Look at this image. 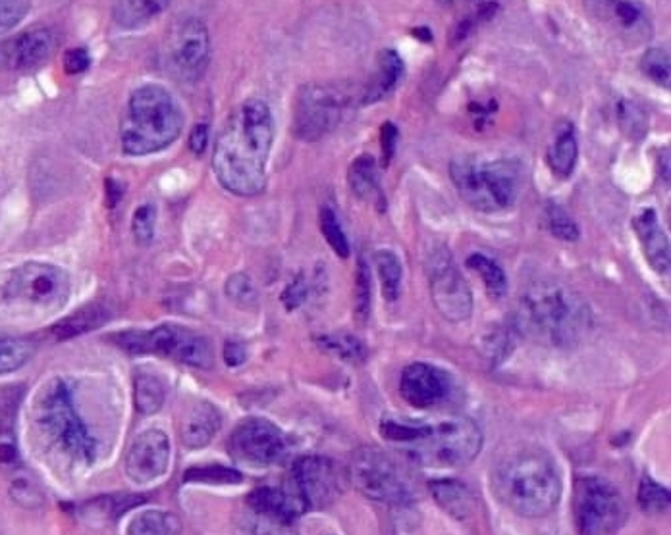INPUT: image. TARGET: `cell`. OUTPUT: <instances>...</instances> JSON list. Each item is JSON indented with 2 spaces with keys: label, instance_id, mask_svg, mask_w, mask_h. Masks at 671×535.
Returning a JSON list of instances; mask_svg holds the SVG:
<instances>
[{
  "label": "cell",
  "instance_id": "obj_1",
  "mask_svg": "<svg viewBox=\"0 0 671 535\" xmlns=\"http://www.w3.org/2000/svg\"><path fill=\"white\" fill-rule=\"evenodd\" d=\"M274 141L269 105L249 98L232 112L216 139L213 168L221 186L232 195H261L267 186V163Z\"/></svg>",
  "mask_w": 671,
  "mask_h": 535
},
{
  "label": "cell",
  "instance_id": "obj_2",
  "mask_svg": "<svg viewBox=\"0 0 671 535\" xmlns=\"http://www.w3.org/2000/svg\"><path fill=\"white\" fill-rule=\"evenodd\" d=\"M382 438L426 468H461L483 449V431L467 416L392 418L380 424Z\"/></svg>",
  "mask_w": 671,
  "mask_h": 535
},
{
  "label": "cell",
  "instance_id": "obj_3",
  "mask_svg": "<svg viewBox=\"0 0 671 535\" xmlns=\"http://www.w3.org/2000/svg\"><path fill=\"white\" fill-rule=\"evenodd\" d=\"M514 328L519 335L552 349H574L592 328L589 302L572 287L539 280L523 287Z\"/></svg>",
  "mask_w": 671,
  "mask_h": 535
},
{
  "label": "cell",
  "instance_id": "obj_4",
  "mask_svg": "<svg viewBox=\"0 0 671 535\" xmlns=\"http://www.w3.org/2000/svg\"><path fill=\"white\" fill-rule=\"evenodd\" d=\"M494 494L509 511L523 519H542L556 509L562 478L552 456L542 449H521L509 454L492 474Z\"/></svg>",
  "mask_w": 671,
  "mask_h": 535
},
{
  "label": "cell",
  "instance_id": "obj_5",
  "mask_svg": "<svg viewBox=\"0 0 671 535\" xmlns=\"http://www.w3.org/2000/svg\"><path fill=\"white\" fill-rule=\"evenodd\" d=\"M184 114L176 98L161 85H143L131 93L120 126L123 155L148 156L180 138Z\"/></svg>",
  "mask_w": 671,
  "mask_h": 535
},
{
  "label": "cell",
  "instance_id": "obj_6",
  "mask_svg": "<svg viewBox=\"0 0 671 535\" xmlns=\"http://www.w3.org/2000/svg\"><path fill=\"white\" fill-rule=\"evenodd\" d=\"M450 176L469 206L496 214L517 203L523 187V164L509 156L463 155L451 160Z\"/></svg>",
  "mask_w": 671,
  "mask_h": 535
},
{
  "label": "cell",
  "instance_id": "obj_7",
  "mask_svg": "<svg viewBox=\"0 0 671 535\" xmlns=\"http://www.w3.org/2000/svg\"><path fill=\"white\" fill-rule=\"evenodd\" d=\"M35 424L52 445L74 463L91 464L97 456V441L78 413L74 393L60 378L50 380L35 401Z\"/></svg>",
  "mask_w": 671,
  "mask_h": 535
},
{
  "label": "cell",
  "instance_id": "obj_8",
  "mask_svg": "<svg viewBox=\"0 0 671 535\" xmlns=\"http://www.w3.org/2000/svg\"><path fill=\"white\" fill-rule=\"evenodd\" d=\"M72 293V280L57 264L32 260L10 272L2 285V300L20 312L49 314L62 309Z\"/></svg>",
  "mask_w": 671,
  "mask_h": 535
},
{
  "label": "cell",
  "instance_id": "obj_9",
  "mask_svg": "<svg viewBox=\"0 0 671 535\" xmlns=\"http://www.w3.org/2000/svg\"><path fill=\"white\" fill-rule=\"evenodd\" d=\"M115 343L130 355L170 358L199 370H209L214 365L213 345L205 335L184 325L164 324L151 332L116 333Z\"/></svg>",
  "mask_w": 671,
  "mask_h": 535
},
{
  "label": "cell",
  "instance_id": "obj_10",
  "mask_svg": "<svg viewBox=\"0 0 671 535\" xmlns=\"http://www.w3.org/2000/svg\"><path fill=\"white\" fill-rule=\"evenodd\" d=\"M350 478L370 501L388 507H410L415 501V487L400 464L375 447H361L353 453Z\"/></svg>",
  "mask_w": 671,
  "mask_h": 535
},
{
  "label": "cell",
  "instance_id": "obj_11",
  "mask_svg": "<svg viewBox=\"0 0 671 535\" xmlns=\"http://www.w3.org/2000/svg\"><path fill=\"white\" fill-rule=\"evenodd\" d=\"M574 511L579 535H614L627 519L622 494L600 476L577 479Z\"/></svg>",
  "mask_w": 671,
  "mask_h": 535
},
{
  "label": "cell",
  "instance_id": "obj_12",
  "mask_svg": "<svg viewBox=\"0 0 671 535\" xmlns=\"http://www.w3.org/2000/svg\"><path fill=\"white\" fill-rule=\"evenodd\" d=\"M350 106L344 90L325 83H309L297 91L294 103V135L305 143L327 138L340 126Z\"/></svg>",
  "mask_w": 671,
  "mask_h": 535
},
{
  "label": "cell",
  "instance_id": "obj_13",
  "mask_svg": "<svg viewBox=\"0 0 671 535\" xmlns=\"http://www.w3.org/2000/svg\"><path fill=\"white\" fill-rule=\"evenodd\" d=\"M434 307L448 322L459 324L473 314V293L446 247H436L425 259Z\"/></svg>",
  "mask_w": 671,
  "mask_h": 535
},
{
  "label": "cell",
  "instance_id": "obj_14",
  "mask_svg": "<svg viewBox=\"0 0 671 535\" xmlns=\"http://www.w3.org/2000/svg\"><path fill=\"white\" fill-rule=\"evenodd\" d=\"M211 60V35L199 17H186L174 25L164 41V64L176 80L196 82Z\"/></svg>",
  "mask_w": 671,
  "mask_h": 535
},
{
  "label": "cell",
  "instance_id": "obj_15",
  "mask_svg": "<svg viewBox=\"0 0 671 535\" xmlns=\"http://www.w3.org/2000/svg\"><path fill=\"white\" fill-rule=\"evenodd\" d=\"M286 433L267 418H247L229 436V454L247 466H272L287 453Z\"/></svg>",
  "mask_w": 671,
  "mask_h": 535
},
{
  "label": "cell",
  "instance_id": "obj_16",
  "mask_svg": "<svg viewBox=\"0 0 671 535\" xmlns=\"http://www.w3.org/2000/svg\"><path fill=\"white\" fill-rule=\"evenodd\" d=\"M294 491L305 509H327L342 494V474L328 456H302L292 471Z\"/></svg>",
  "mask_w": 671,
  "mask_h": 535
},
{
  "label": "cell",
  "instance_id": "obj_17",
  "mask_svg": "<svg viewBox=\"0 0 671 535\" xmlns=\"http://www.w3.org/2000/svg\"><path fill=\"white\" fill-rule=\"evenodd\" d=\"M451 388L450 373L428 362H413L401 373V397L417 411L443 405L450 397Z\"/></svg>",
  "mask_w": 671,
  "mask_h": 535
},
{
  "label": "cell",
  "instance_id": "obj_18",
  "mask_svg": "<svg viewBox=\"0 0 671 535\" xmlns=\"http://www.w3.org/2000/svg\"><path fill=\"white\" fill-rule=\"evenodd\" d=\"M170 464V439L161 430L140 433L126 456V474L136 484H151L163 478Z\"/></svg>",
  "mask_w": 671,
  "mask_h": 535
},
{
  "label": "cell",
  "instance_id": "obj_19",
  "mask_svg": "<svg viewBox=\"0 0 671 535\" xmlns=\"http://www.w3.org/2000/svg\"><path fill=\"white\" fill-rule=\"evenodd\" d=\"M57 49V37L50 29L37 27L22 33L0 47V68L27 72L45 64Z\"/></svg>",
  "mask_w": 671,
  "mask_h": 535
},
{
  "label": "cell",
  "instance_id": "obj_20",
  "mask_svg": "<svg viewBox=\"0 0 671 535\" xmlns=\"http://www.w3.org/2000/svg\"><path fill=\"white\" fill-rule=\"evenodd\" d=\"M633 229L639 237L647 262L660 276H668L671 270V247L668 234L663 231L655 209H643L633 218Z\"/></svg>",
  "mask_w": 671,
  "mask_h": 535
},
{
  "label": "cell",
  "instance_id": "obj_21",
  "mask_svg": "<svg viewBox=\"0 0 671 535\" xmlns=\"http://www.w3.org/2000/svg\"><path fill=\"white\" fill-rule=\"evenodd\" d=\"M247 504L255 514L279 524H292L307 511L299 495L279 487H257L247 495Z\"/></svg>",
  "mask_w": 671,
  "mask_h": 535
},
{
  "label": "cell",
  "instance_id": "obj_22",
  "mask_svg": "<svg viewBox=\"0 0 671 535\" xmlns=\"http://www.w3.org/2000/svg\"><path fill=\"white\" fill-rule=\"evenodd\" d=\"M221 430V413L209 401L197 399L181 416V441L189 449H203Z\"/></svg>",
  "mask_w": 671,
  "mask_h": 535
},
{
  "label": "cell",
  "instance_id": "obj_23",
  "mask_svg": "<svg viewBox=\"0 0 671 535\" xmlns=\"http://www.w3.org/2000/svg\"><path fill=\"white\" fill-rule=\"evenodd\" d=\"M405 75V64L400 55L393 49H385L377 58V72L373 73L370 82L363 91L361 103L363 105H377L380 100L390 97L393 91L400 87Z\"/></svg>",
  "mask_w": 671,
  "mask_h": 535
},
{
  "label": "cell",
  "instance_id": "obj_24",
  "mask_svg": "<svg viewBox=\"0 0 671 535\" xmlns=\"http://www.w3.org/2000/svg\"><path fill=\"white\" fill-rule=\"evenodd\" d=\"M348 183L352 189L353 195L361 201H373L377 204L378 211H385L386 199L380 187V176H378L377 160L370 155H361L353 160L348 171Z\"/></svg>",
  "mask_w": 671,
  "mask_h": 535
},
{
  "label": "cell",
  "instance_id": "obj_25",
  "mask_svg": "<svg viewBox=\"0 0 671 535\" xmlns=\"http://www.w3.org/2000/svg\"><path fill=\"white\" fill-rule=\"evenodd\" d=\"M577 158H579V143L575 138L574 123L560 122L546 151L550 170L554 171L557 178H572Z\"/></svg>",
  "mask_w": 671,
  "mask_h": 535
},
{
  "label": "cell",
  "instance_id": "obj_26",
  "mask_svg": "<svg viewBox=\"0 0 671 535\" xmlns=\"http://www.w3.org/2000/svg\"><path fill=\"white\" fill-rule=\"evenodd\" d=\"M431 494L440 509L458 520H467L475 512V497L471 489L458 479H436L431 484Z\"/></svg>",
  "mask_w": 671,
  "mask_h": 535
},
{
  "label": "cell",
  "instance_id": "obj_27",
  "mask_svg": "<svg viewBox=\"0 0 671 535\" xmlns=\"http://www.w3.org/2000/svg\"><path fill=\"white\" fill-rule=\"evenodd\" d=\"M110 318L107 307L103 305H87L83 309L75 310L74 314L60 320L58 324L50 328V333L55 335V340L68 341L85 335V333L95 332L101 325H105Z\"/></svg>",
  "mask_w": 671,
  "mask_h": 535
},
{
  "label": "cell",
  "instance_id": "obj_28",
  "mask_svg": "<svg viewBox=\"0 0 671 535\" xmlns=\"http://www.w3.org/2000/svg\"><path fill=\"white\" fill-rule=\"evenodd\" d=\"M315 341H317V345H319L320 349H325L327 353H330V355L342 358L345 362L363 365V362L367 360V345H365L360 337L352 335V333H322V335H319Z\"/></svg>",
  "mask_w": 671,
  "mask_h": 535
},
{
  "label": "cell",
  "instance_id": "obj_29",
  "mask_svg": "<svg viewBox=\"0 0 671 535\" xmlns=\"http://www.w3.org/2000/svg\"><path fill=\"white\" fill-rule=\"evenodd\" d=\"M168 7H170V2H155V0H149V2H143V0L115 2L113 4V16H115L116 24L122 25L126 29H133V27L148 24Z\"/></svg>",
  "mask_w": 671,
  "mask_h": 535
},
{
  "label": "cell",
  "instance_id": "obj_30",
  "mask_svg": "<svg viewBox=\"0 0 671 535\" xmlns=\"http://www.w3.org/2000/svg\"><path fill=\"white\" fill-rule=\"evenodd\" d=\"M164 399H166V390L164 383L158 376L151 372H140L133 381V401L138 413L155 414L163 408Z\"/></svg>",
  "mask_w": 671,
  "mask_h": 535
},
{
  "label": "cell",
  "instance_id": "obj_31",
  "mask_svg": "<svg viewBox=\"0 0 671 535\" xmlns=\"http://www.w3.org/2000/svg\"><path fill=\"white\" fill-rule=\"evenodd\" d=\"M375 266H377L378 280L382 285V297L388 302L400 299L401 282H403V266L396 252L390 249H380L375 252Z\"/></svg>",
  "mask_w": 671,
  "mask_h": 535
},
{
  "label": "cell",
  "instance_id": "obj_32",
  "mask_svg": "<svg viewBox=\"0 0 671 535\" xmlns=\"http://www.w3.org/2000/svg\"><path fill=\"white\" fill-rule=\"evenodd\" d=\"M469 270H475L483 277L484 287L492 299H502L508 293V277L496 260L486 257L483 252H473L466 260Z\"/></svg>",
  "mask_w": 671,
  "mask_h": 535
},
{
  "label": "cell",
  "instance_id": "obj_33",
  "mask_svg": "<svg viewBox=\"0 0 671 535\" xmlns=\"http://www.w3.org/2000/svg\"><path fill=\"white\" fill-rule=\"evenodd\" d=\"M181 520L173 512L145 511L133 516L128 535H180Z\"/></svg>",
  "mask_w": 671,
  "mask_h": 535
},
{
  "label": "cell",
  "instance_id": "obj_34",
  "mask_svg": "<svg viewBox=\"0 0 671 535\" xmlns=\"http://www.w3.org/2000/svg\"><path fill=\"white\" fill-rule=\"evenodd\" d=\"M35 355L32 341L16 337H0V376L24 368Z\"/></svg>",
  "mask_w": 671,
  "mask_h": 535
},
{
  "label": "cell",
  "instance_id": "obj_35",
  "mask_svg": "<svg viewBox=\"0 0 671 535\" xmlns=\"http://www.w3.org/2000/svg\"><path fill=\"white\" fill-rule=\"evenodd\" d=\"M544 224L549 227L552 236L562 239V241H567V243H575L581 237L577 222L569 216V212L565 211L562 204L546 203Z\"/></svg>",
  "mask_w": 671,
  "mask_h": 535
},
{
  "label": "cell",
  "instance_id": "obj_36",
  "mask_svg": "<svg viewBox=\"0 0 671 535\" xmlns=\"http://www.w3.org/2000/svg\"><path fill=\"white\" fill-rule=\"evenodd\" d=\"M320 231L327 239V243L330 245V249L340 257V259H350L352 254V247H350V239L345 236L344 227L340 224V219L336 216V212L330 206H322L320 209Z\"/></svg>",
  "mask_w": 671,
  "mask_h": 535
},
{
  "label": "cell",
  "instance_id": "obj_37",
  "mask_svg": "<svg viewBox=\"0 0 671 535\" xmlns=\"http://www.w3.org/2000/svg\"><path fill=\"white\" fill-rule=\"evenodd\" d=\"M186 482H193V484H209V486H234V484H242L244 476L242 472L234 471V468H226V466H197V468H189L184 476Z\"/></svg>",
  "mask_w": 671,
  "mask_h": 535
},
{
  "label": "cell",
  "instance_id": "obj_38",
  "mask_svg": "<svg viewBox=\"0 0 671 535\" xmlns=\"http://www.w3.org/2000/svg\"><path fill=\"white\" fill-rule=\"evenodd\" d=\"M370 302H373V276L367 260L361 257L355 276V317L361 324H365L370 317Z\"/></svg>",
  "mask_w": 671,
  "mask_h": 535
},
{
  "label": "cell",
  "instance_id": "obj_39",
  "mask_svg": "<svg viewBox=\"0 0 671 535\" xmlns=\"http://www.w3.org/2000/svg\"><path fill=\"white\" fill-rule=\"evenodd\" d=\"M640 68H643V72L647 73L648 78H650L656 85H660L663 90H670L671 60L668 50L658 49V47L648 49L647 52L643 55Z\"/></svg>",
  "mask_w": 671,
  "mask_h": 535
},
{
  "label": "cell",
  "instance_id": "obj_40",
  "mask_svg": "<svg viewBox=\"0 0 671 535\" xmlns=\"http://www.w3.org/2000/svg\"><path fill=\"white\" fill-rule=\"evenodd\" d=\"M639 503L647 512H666L670 509L671 497L670 491L666 487L656 484L655 479L645 478L640 479L639 486Z\"/></svg>",
  "mask_w": 671,
  "mask_h": 535
},
{
  "label": "cell",
  "instance_id": "obj_41",
  "mask_svg": "<svg viewBox=\"0 0 671 535\" xmlns=\"http://www.w3.org/2000/svg\"><path fill=\"white\" fill-rule=\"evenodd\" d=\"M156 206L145 203L138 206L131 218V234L140 245H151L155 239Z\"/></svg>",
  "mask_w": 671,
  "mask_h": 535
},
{
  "label": "cell",
  "instance_id": "obj_42",
  "mask_svg": "<svg viewBox=\"0 0 671 535\" xmlns=\"http://www.w3.org/2000/svg\"><path fill=\"white\" fill-rule=\"evenodd\" d=\"M226 293L229 299L234 300L239 307H249L257 302V289L251 284V280L246 274H234L226 282Z\"/></svg>",
  "mask_w": 671,
  "mask_h": 535
},
{
  "label": "cell",
  "instance_id": "obj_43",
  "mask_svg": "<svg viewBox=\"0 0 671 535\" xmlns=\"http://www.w3.org/2000/svg\"><path fill=\"white\" fill-rule=\"evenodd\" d=\"M32 9L30 2L24 0H0V32L20 24Z\"/></svg>",
  "mask_w": 671,
  "mask_h": 535
},
{
  "label": "cell",
  "instance_id": "obj_44",
  "mask_svg": "<svg viewBox=\"0 0 671 535\" xmlns=\"http://www.w3.org/2000/svg\"><path fill=\"white\" fill-rule=\"evenodd\" d=\"M620 116L625 131L629 133V138H643L647 131V118L640 112L639 108L631 103H623L620 106Z\"/></svg>",
  "mask_w": 671,
  "mask_h": 535
},
{
  "label": "cell",
  "instance_id": "obj_45",
  "mask_svg": "<svg viewBox=\"0 0 671 535\" xmlns=\"http://www.w3.org/2000/svg\"><path fill=\"white\" fill-rule=\"evenodd\" d=\"M307 295H309V285L304 274H299L292 284L287 285L286 292L282 293V302L286 305L287 310L299 309L307 299Z\"/></svg>",
  "mask_w": 671,
  "mask_h": 535
},
{
  "label": "cell",
  "instance_id": "obj_46",
  "mask_svg": "<svg viewBox=\"0 0 671 535\" xmlns=\"http://www.w3.org/2000/svg\"><path fill=\"white\" fill-rule=\"evenodd\" d=\"M398 141H400L398 126L393 122H386L380 128V148H382V166L385 168H388V164L392 163L396 148H398Z\"/></svg>",
  "mask_w": 671,
  "mask_h": 535
},
{
  "label": "cell",
  "instance_id": "obj_47",
  "mask_svg": "<svg viewBox=\"0 0 671 535\" xmlns=\"http://www.w3.org/2000/svg\"><path fill=\"white\" fill-rule=\"evenodd\" d=\"M12 497L22 507H37L42 503V495L30 484V479H16L12 484Z\"/></svg>",
  "mask_w": 671,
  "mask_h": 535
},
{
  "label": "cell",
  "instance_id": "obj_48",
  "mask_svg": "<svg viewBox=\"0 0 671 535\" xmlns=\"http://www.w3.org/2000/svg\"><path fill=\"white\" fill-rule=\"evenodd\" d=\"M91 66V57L87 50L78 47V49H70L64 55V72L68 75H78L83 73Z\"/></svg>",
  "mask_w": 671,
  "mask_h": 535
},
{
  "label": "cell",
  "instance_id": "obj_49",
  "mask_svg": "<svg viewBox=\"0 0 671 535\" xmlns=\"http://www.w3.org/2000/svg\"><path fill=\"white\" fill-rule=\"evenodd\" d=\"M614 9L615 16L622 20L625 27L637 24L643 16V7L639 2H617V4H614Z\"/></svg>",
  "mask_w": 671,
  "mask_h": 535
},
{
  "label": "cell",
  "instance_id": "obj_50",
  "mask_svg": "<svg viewBox=\"0 0 671 535\" xmlns=\"http://www.w3.org/2000/svg\"><path fill=\"white\" fill-rule=\"evenodd\" d=\"M17 461V445L14 433L10 430H0V463L14 464Z\"/></svg>",
  "mask_w": 671,
  "mask_h": 535
},
{
  "label": "cell",
  "instance_id": "obj_51",
  "mask_svg": "<svg viewBox=\"0 0 671 535\" xmlns=\"http://www.w3.org/2000/svg\"><path fill=\"white\" fill-rule=\"evenodd\" d=\"M224 360H226V365L232 366V368H236V366H242L247 360V350L242 343L238 341H228L226 345H224Z\"/></svg>",
  "mask_w": 671,
  "mask_h": 535
},
{
  "label": "cell",
  "instance_id": "obj_52",
  "mask_svg": "<svg viewBox=\"0 0 671 535\" xmlns=\"http://www.w3.org/2000/svg\"><path fill=\"white\" fill-rule=\"evenodd\" d=\"M209 145V128L205 123H197L196 128L191 130L189 135V148L196 153V155H203Z\"/></svg>",
  "mask_w": 671,
  "mask_h": 535
},
{
  "label": "cell",
  "instance_id": "obj_53",
  "mask_svg": "<svg viewBox=\"0 0 671 535\" xmlns=\"http://www.w3.org/2000/svg\"><path fill=\"white\" fill-rule=\"evenodd\" d=\"M123 191H126V187H123L122 181H116V179L113 178H108L107 181H105V195H107L108 209L118 206V203L122 201Z\"/></svg>",
  "mask_w": 671,
  "mask_h": 535
},
{
  "label": "cell",
  "instance_id": "obj_54",
  "mask_svg": "<svg viewBox=\"0 0 671 535\" xmlns=\"http://www.w3.org/2000/svg\"><path fill=\"white\" fill-rule=\"evenodd\" d=\"M658 170H660V176H662L663 181L670 183V153H668V148H663L662 153H660V158H658Z\"/></svg>",
  "mask_w": 671,
  "mask_h": 535
},
{
  "label": "cell",
  "instance_id": "obj_55",
  "mask_svg": "<svg viewBox=\"0 0 671 535\" xmlns=\"http://www.w3.org/2000/svg\"><path fill=\"white\" fill-rule=\"evenodd\" d=\"M415 35H417V37H421V39H423V41L428 43L431 41V39H433V33L428 32V27H417V29H415Z\"/></svg>",
  "mask_w": 671,
  "mask_h": 535
}]
</instances>
